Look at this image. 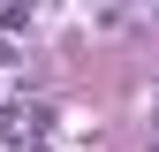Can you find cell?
I'll return each mask as SVG.
<instances>
[{"label": "cell", "mask_w": 159, "mask_h": 152, "mask_svg": "<svg viewBox=\"0 0 159 152\" xmlns=\"http://www.w3.org/2000/svg\"><path fill=\"white\" fill-rule=\"evenodd\" d=\"M30 31V8H0V38H23Z\"/></svg>", "instance_id": "1"}, {"label": "cell", "mask_w": 159, "mask_h": 152, "mask_svg": "<svg viewBox=\"0 0 159 152\" xmlns=\"http://www.w3.org/2000/svg\"><path fill=\"white\" fill-rule=\"evenodd\" d=\"M23 69V46H15V38H0V76H15Z\"/></svg>", "instance_id": "2"}, {"label": "cell", "mask_w": 159, "mask_h": 152, "mask_svg": "<svg viewBox=\"0 0 159 152\" xmlns=\"http://www.w3.org/2000/svg\"><path fill=\"white\" fill-rule=\"evenodd\" d=\"M152 152H159V99H152Z\"/></svg>", "instance_id": "3"}]
</instances>
